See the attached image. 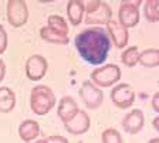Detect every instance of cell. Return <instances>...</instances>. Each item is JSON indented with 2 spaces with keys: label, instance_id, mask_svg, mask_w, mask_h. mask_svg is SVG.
Segmentation results:
<instances>
[{
  "label": "cell",
  "instance_id": "15",
  "mask_svg": "<svg viewBox=\"0 0 159 143\" xmlns=\"http://www.w3.org/2000/svg\"><path fill=\"white\" fill-rule=\"evenodd\" d=\"M67 17L73 26H78L84 19V2L83 0H70L67 3Z\"/></svg>",
  "mask_w": 159,
  "mask_h": 143
},
{
  "label": "cell",
  "instance_id": "4",
  "mask_svg": "<svg viewBox=\"0 0 159 143\" xmlns=\"http://www.w3.org/2000/svg\"><path fill=\"white\" fill-rule=\"evenodd\" d=\"M143 2L141 0H124L119 3L118 10V21L122 24L126 30L132 28L139 23L141 14H139V6Z\"/></svg>",
  "mask_w": 159,
  "mask_h": 143
},
{
  "label": "cell",
  "instance_id": "6",
  "mask_svg": "<svg viewBox=\"0 0 159 143\" xmlns=\"http://www.w3.org/2000/svg\"><path fill=\"white\" fill-rule=\"evenodd\" d=\"M7 20H9L10 26L13 27H21L27 23L29 20V7L27 3L23 0H10L7 2Z\"/></svg>",
  "mask_w": 159,
  "mask_h": 143
},
{
  "label": "cell",
  "instance_id": "29",
  "mask_svg": "<svg viewBox=\"0 0 159 143\" xmlns=\"http://www.w3.org/2000/svg\"><path fill=\"white\" fill-rule=\"evenodd\" d=\"M33 143H47V140L46 139H40V140H36V142H33Z\"/></svg>",
  "mask_w": 159,
  "mask_h": 143
},
{
  "label": "cell",
  "instance_id": "13",
  "mask_svg": "<svg viewBox=\"0 0 159 143\" xmlns=\"http://www.w3.org/2000/svg\"><path fill=\"white\" fill-rule=\"evenodd\" d=\"M78 103L73 97H63L57 105V115L61 119V122L66 123L78 112Z\"/></svg>",
  "mask_w": 159,
  "mask_h": 143
},
{
  "label": "cell",
  "instance_id": "19",
  "mask_svg": "<svg viewBox=\"0 0 159 143\" xmlns=\"http://www.w3.org/2000/svg\"><path fill=\"white\" fill-rule=\"evenodd\" d=\"M47 27L53 28L54 31L63 34V36H68V30H70L68 23L66 21L64 17L58 16V14H51V16L47 19Z\"/></svg>",
  "mask_w": 159,
  "mask_h": 143
},
{
  "label": "cell",
  "instance_id": "1",
  "mask_svg": "<svg viewBox=\"0 0 159 143\" xmlns=\"http://www.w3.org/2000/svg\"><path fill=\"white\" fill-rule=\"evenodd\" d=\"M75 50L78 55L91 65L105 63L111 50V40L102 27H88L75 36Z\"/></svg>",
  "mask_w": 159,
  "mask_h": 143
},
{
  "label": "cell",
  "instance_id": "8",
  "mask_svg": "<svg viewBox=\"0 0 159 143\" xmlns=\"http://www.w3.org/2000/svg\"><path fill=\"white\" fill-rule=\"evenodd\" d=\"M48 70L47 60L40 54L30 55L26 61V75L30 81H40L44 78Z\"/></svg>",
  "mask_w": 159,
  "mask_h": 143
},
{
  "label": "cell",
  "instance_id": "7",
  "mask_svg": "<svg viewBox=\"0 0 159 143\" xmlns=\"http://www.w3.org/2000/svg\"><path fill=\"white\" fill-rule=\"evenodd\" d=\"M78 93H80V98H81L83 103L88 109H97L104 102L102 89H99L98 87H95L91 81H84Z\"/></svg>",
  "mask_w": 159,
  "mask_h": 143
},
{
  "label": "cell",
  "instance_id": "26",
  "mask_svg": "<svg viewBox=\"0 0 159 143\" xmlns=\"http://www.w3.org/2000/svg\"><path fill=\"white\" fill-rule=\"evenodd\" d=\"M4 75H6V64L3 60H0V82L4 80Z\"/></svg>",
  "mask_w": 159,
  "mask_h": 143
},
{
  "label": "cell",
  "instance_id": "22",
  "mask_svg": "<svg viewBox=\"0 0 159 143\" xmlns=\"http://www.w3.org/2000/svg\"><path fill=\"white\" fill-rule=\"evenodd\" d=\"M101 140L102 143H124L122 135L114 128H108L101 133Z\"/></svg>",
  "mask_w": 159,
  "mask_h": 143
},
{
  "label": "cell",
  "instance_id": "27",
  "mask_svg": "<svg viewBox=\"0 0 159 143\" xmlns=\"http://www.w3.org/2000/svg\"><path fill=\"white\" fill-rule=\"evenodd\" d=\"M152 123H153V128H155V130H158V132H159V115L155 118V119H153Z\"/></svg>",
  "mask_w": 159,
  "mask_h": 143
},
{
  "label": "cell",
  "instance_id": "30",
  "mask_svg": "<svg viewBox=\"0 0 159 143\" xmlns=\"http://www.w3.org/2000/svg\"><path fill=\"white\" fill-rule=\"evenodd\" d=\"M80 143H83V142H80Z\"/></svg>",
  "mask_w": 159,
  "mask_h": 143
},
{
  "label": "cell",
  "instance_id": "24",
  "mask_svg": "<svg viewBox=\"0 0 159 143\" xmlns=\"http://www.w3.org/2000/svg\"><path fill=\"white\" fill-rule=\"evenodd\" d=\"M47 143H70L67 140V137L60 136V135H51V136L47 137Z\"/></svg>",
  "mask_w": 159,
  "mask_h": 143
},
{
  "label": "cell",
  "instance_id": "3",
  "mask_svg": "<svg viewBox=\"0 0 159 143\" xmlns=\"http://www.w3.org/2000/svg\"><path fill=\"white\" fill-rule=\"evenodd\" d=\"M121 78V68L116 64H107L102 67H97L91 72V82L101 88H109L116 84Z\"/></svg>",
  "mask_w": 159,
  "mask_h": 143
},
{
  "label": "cell",
  "instance_id": "28",
  "mask_svg": "<svg viewBox=\"0 0 159 143\" xmlns=\"http://www.w3.org/2000/svg\"><path fill=\"white\" fill-rule=\"evenodd\" d=\"M148 143H159V137H153V139H151Z\"/></svg>",
  "mask_w": 159,
  "mask_h": 143
},
{
  "label": "cell",
  "instance_id": "5",
  "mask_svg": "<svg viewBox=\"0 0 159 143\" xmlns=\"http://www.w3.org/2000/svg\"><path fill=\"white\" fill-rule=\"evenodd\" d=\"M109 98L112 101V103L119 109H128L134 105L135 102V89L131 84H118L111 89Z\"/></svg>",
  "mask_w": 159,
  "mask_h": 143
},
{
  "label": "cell",
  "instance_id": "23",
  "mask_svg": "<svg viewBox=\"0 0 159 143\" xmlns=\"http://www.w3.org/2000/svg\"><path fill=\"white\" fill-rule=\"evenodd\" d=\"M7 43H9V36L3 24H0V55L7 50Z\"/></svg>",
  "mask_w": 159,
  "mask_h": 143
},
{
  "label": "cell",
  "instance_id": "18",
  "mask_svg": "<svg viewBox=\"0 0 159 143\" xmlns=\"http://www.w3.org/2000/svg\"><path fill=\"white\" fill-rule=\"evenodd\" d=\"M138 63L145 68H155L159 65V50L156 48H148V50L139 53Z\"/></svg>",
  "mask_w": 159,
  "mask_h": 143
},
{
  "label": "cell",
  "instance_id": "17",
  "mask_svg": "<svg viewBox=\"0 0 159 143\" xmlns=\"http://www.w3.org/2000/svg\"><path fill=\"white\" fill-rule=\"evenodd\" d=\"M40 37H41V40L47 41V43L58 44V46H66L70 41L68 36H63V34L57 33V31H54L53 28H50L47 26L40 28Z\"/></svg>",
  "mask_w": 159,
  "mask_h": 143
},
{
  "label": "cell",
  "instance_id": "9",
  "mask_svg": "<svg viewBox=\"0 0 159 143\" xmlns=\"http://www.w3.org/2000/svg\"><path fill=\"white\" fill-rule=\"evenodd\" d=\"M107 27V34H108L109 40H111V44L116 47V48H125L128 46L129 41V33L122 24H119L118 20H111L105 24Z\"/></svg>",
  "mask_w": 159,
  "mask_h": 143
},
{
  "label": "cell",
  "instance_id": "21",
  "mask_svg": "<svg viewBox=\"0 0 159 143\" xmlns=\"http://www.w3.org/2000/svg\"><path fill=\"white\" fill-rule=\"evenodd\" d=\"M138 60H139V50L136 46L126 47L124 53L121 54V63L125 67H128V68L135 67L138 64Z\"/></svg>",
  "mask_w": 159,
  "mask_h": 143
},
{
  "label": "cell",
  "instance_id": "20",
  "mask_svg": "<svg viewBox=\"0 0 159 143\" xmlns=\"http://www.w3.org/2000/svg\"><path fill=\"white\" fill-rule=\"evenodd\" d=\"M143 4V16L146 21L156 23L159 21V2L158 0H146Z\"/></svg>",
  "mask_w": 159,
  "mask_h": 143
},
{
  "label": "cell",
  "instance_id": "11",
  "mask_svg": "<svg viewBox=\"0 0 159 143\" xmlns=\"http://www.w3.org/2000/svg\"><path fill=\"white\" fill-rule=\"evenodd\" d=\"M91 126V118L85 110L78 109V112L74 115L68 122L64 123V128L71 135H84Z\"/></svg>",
  "mask_w": 159,
  "mask_h": 143
},
{
  "label": "cell",
  "instance_id": "25",
  "mask_svg": "<svg viewBox=\"0 0 159 143\" xmlns=\"http://www.w3.org/2000/svg\"><path fill=\"white\" fill-rule=\"evenodd\" d=\"M152 108L155 112H159V92L153 93L152 97Z\"/></svg>",
  "mask_w": 159,
  "mask_h": 143
},
{
  "label": "cell",
  "instance_id": "10",
  "mask_svg": "<svg viewBox=\"0 0 159 143\" xmlns=\"http://www.w3.org/2000/svg\"><path fill=\"white\" fill-rule=\"evenodd\" d=\"M112 19V10L107 2H101L99 0L98 6L91 10L89 13H85V23L88 26H102V24H107L109 20Z\"/></svg>",
  "mask_w": 159,
  "mask_h": 143
},
{
  "label": "cell",
  "instance_id": "16",
  "mask_svg": "<svg viewBox=\"0 0 159 143\" xmlns=\"http://www.w3.org/2000/svg\"><path fill=\"white\" fill-rule=\"evenodd\" d=\"M16 106V93L9 87H0V112L10 113Z\"/></svg>",
  "mask_w": 159,
  "mask_h": 143
},
{
  "label": "cell",
  "instance_id": "12",
  "mask_svg": "<svg viewBox=\"0 0 159 143\" xmlns=\"http://www.w3.org/2000/svg\"><path fill=\"white\" fill-rule=\"evenodd\" d=\"M122 128L128 135H136L143 129L145 125V116L143 112L141 109H134L131 112H128L125 115V118L122 119Z\"/></svg>",
  "mask_w": 159,
  "mask_h": 143
},
{
  "label": "cell",
  "instance_id": "14",
  "mask_svg": "<svg viewBox=\"0 0 159 143\" xmlns=\"http://www.w3.org/2000/svg\"><path fill=\"white\" fill-rule=\"evenodd\" d=\"M19 136L26 143H31L40 136V125L33 119H26L20 123Z\"/></svg>",
  "mask_w": 159,
  "mask_h": 143
},
{
  "label": "cell",
  "instance_id": "2",
  "mask_svg": "<svg viewBox=\"0 0 159 143\" xmlns=\"http://www.w3.org/2000/svg\"><path fill=\"white\" fill-rule=\"evenodd\" d=\"M56 95L53 89L46 85H37L30 93V108L36 115L44 116L56 106Z\"/></svg>",
  "mask_w": 159,
  "mask_h": 143
}]
</instances>
